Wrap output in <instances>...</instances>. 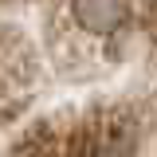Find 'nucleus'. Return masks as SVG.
Wrapping results in <instances>:
<instances>
[{
	"label": "nucleus",
	"mask_w": 157,
	"mask_h": 157,
	"mask_svg": "<svg viewBox=\"0 0 157 157\" xmlns=\"http://www.w3.org/2000/svg\"><path fill=\"white\" fill-rule=\"evenodd\" d=\"M0 157H157V0H0Z\"/></svg>",
	"instance_id": "f257e3e1"
}]
</instances>
